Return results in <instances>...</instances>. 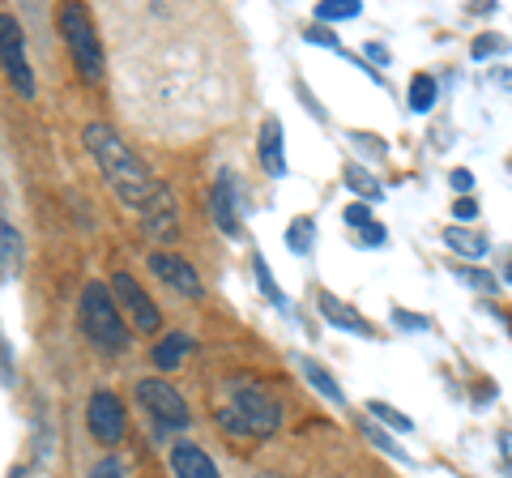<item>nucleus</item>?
I'll return each mask as SVG.
<instances>
[{
  "mask_svg": "<svg viewBox=\"0 0 512 478\" xmlns=\"http://www.w3.org/2000/svg\"><path fill=\"white\" fill-rule=\"evenodd\" d=\"M82 141L94 154V163H99L103 180L111 184V193H116L128 210H137L146 218V231L154 239H171L175 235V201L167 193V184L154 180L150 167L133 154V146H128L111 124H86Z\"/></svg>",
  "mask_w": 512,
  "mask_h": 478,
  "instance_id": "obj_1",
  "label": "nucleus"
},
{
  "mask_svg": "<svg viewBox=\"0 0 512 478\" xmlns=\"http://www.w3.org/2000/svg\"><path fill=\"white\" fill-rule=\"evenodd\" d=\"M218 427H227L231 436H252L265 440L282 427V406L278 397L265 385H252V380H231L227 402L218 410Z\"/></svg>",
  "mask_w": 512,
  "mask_h": 478,
  "instance_id": "obj_2",
  "label": "nucleus"
},
{
  "mask_svg": "<svg viewBox=\"0 0 512 478\" xmlns=\"http://www.w3.org/2000/svg\"><path fill=\"white\" fill-rule=\"evenodd\" d=\"M77 325H82L86 342L99 350V355H128V325H124V308L116 304L107 282H86L82 304H77Z\"/></svg>",
  "mask_w": 512,
  "mask_h": 478,
  "instance_id": "obj_3",
  "label": "nucleus"
},
{
  "mask_svg": "<svg viewBox=\"0 0 512 478\" xmlns=\"http://www.w3.org/2000/svg\"><path fill=\"white\" fill-rule=\"evenodd\" d=\"M60 35L69 43V56H73V69L82 73V82L99 86L107 77V60H103V43H99V30H94L90 13L82 5H64L60 9Z\"/></svg>",
  "mask_w": 512,
  "mask_h": 478,
  "instance_id": "obj_4",
  "label": "nucleus"
},
{
  "mask_svg": "<svg viewBox=\"0 0 512 478\" xmlns=\"http://www.w3.org/2000/svg\"><path fill=\"white\" fill-rule=\"evenodd\" d=\"M137 402L146 406L150 423H158V427H188L192 423L188 402L175 393V385H167V380H154V376L137 380Z\"/></svg>",
  "mask_w": 512,
  "mask_h": 478,
  "instance_id": "obj_5",
  "label": "nucleus"
},
{
  "mask_svg": "<svg viewBox=\"0 0 512 478\" xmlns=\"http://www.w3.org/2000/svg\"><path fill=\"white\" fill-rule=\"evenodd\" d=\"M86 427H90V436L99 440V444H120L124 432H128V419H124V402H120V393H111V389H94L90 393V402H86Z\"/></svg>",
  "mask_w": 512,
  "mask_h": 478,
  "instance_id": "obj_6",
  "label": "nucleus"
},
{
  "mask_svg": "<svg viewBox=\"0 0 512 478\" xmlns=\"http://www.w3.org/2000/svg\"><path fill=\"white\" fill-rule=\"evenodd\" d=\"M111 295H116V304L128 312V321H133V329L141 333H158V325H163V312L154 308V299L141 291V282L133 274H111Z\"/></svg>",
  "mask_w": 512,
  "mask_h": 478,
  "instance_id": "obj_7",
  "label": "nucleus"
},
{
  "mask_svg": "<svg viewBox=\"0 0 512 478\" xmlns=\"http://www.w3.org/2000/svg\"><path fill=\"white\" fill-rule=\"evenodd\" d=\"M0 30H5V77L9 86L22 94V99H35V77H30V65H26V39H22V26L13 13H5L0 18Z\"/></svg>",
  "mask_w": 512,
  "mask_h": 478,
  "instance_id": "obj_8",
  "label": "nucleus"
},
{
  "mask_svg": "<svg viewBox=\"0 0 512 478\" xmlns=\"http://www.w3.org/2000/svg\"><path fill=\"white\" fill-rule=\"evenodd\" d=\"M210 214H214L222 235H239V227H244V193H239V180H235L231 171H222L218 180H214Z\"/></svg>",
  "mask_w": 512,
  "mask_h": 478,
  "instance_id": "obj_9",
  "label": "nucleus"
},
{
  "mask_svg": "<svg viewBox=\"0 0 512 478\" xmlns=\"http://www.w3.org/2000/svg\"><path fill=\"white\" fill-rule=\"evenodd\" d=\"M146 265H150V274L163 278L175 295H188V299H201V295H205L201 274H197V269H192L184 257H175V252H150Z\"/></svg>",
  "mask_w": 512,
  "mask_h": 478,
  "instance_id": "obj_10",
  "label": "nucleus"
},
{
  "mask_svg": "<svg viewBox=\"0 0 512 478\" xmlns=\"http://www.w3.org/2000/svg\"><path fill=\"white\" fill-rule=\"evenodd\" d=\"M171 470H175V478H222L218 466L210 461V453H205L201 444H192V440H175L171 444Z\"/></svg>",
  "mask_w": 512,
  "mask_h": 478,
  "instance_id": "obj_11",
  "label": "nucleus"
},
{
  "mask_svg": "<svg viewBox=\"0 0 512 478\" xmlns=\"http://www.w3.org/2000/svg\"><path fill=\"white\" fill-rule=\"evenodd\" d=\"M316 308H320V316H325L329 325H338V329H346V333H359V338H372V325H367L350 304H342L338 295L320 291V295H316Z\"/></svg>",
  "mask_w": 512,
  "mask_h": 478,
  "instance_id": "obj_12",
  "label": "nucleus"
},
{
  "mask_svg": "<svg viewBox=\"0 0 512 478\" xmlns=\"http://www.w3.org/2000/svg\"><path fill=\"white\" fill-rule=\"evenodd\" d=\"M256 150H261V167H265V175L282 180V175H286V158H282V124H278L274 116L261 124V141H256Z\"/></svg>",
  "mask_w": 512,
  "mask_h": 478,
  "instance_id": "obj_13",
  "label": "nucleus"
},
{
  "mask_svg": "<svg viewBox=\"0 0 512 478\" xmlns=\"http://www.w3.org/2000/svg\"><path fill=\"white\" fill-rule=\"evenodd\" d=\"M444 244H448V252H457V257L461 261H483L487 257V235H478V231H466V227H457V222H453V227H444Z\"/></svg>",
  "mask_w": 512,
  "mask_h": 478,
  "instance_id": "obj_14",
  "label": "nucleus"
},
{
  "mask_svg": "<svg viewBox=\"0 0 512 478\" xmlns=\"http://www.w3.org/2000/svg\"><path fill=\"white\" fill-rule=\"evenodd\" d=\"M188 350H192L188 333H163V342L150 350V363H154L158 372H171V368H180V363H184Z\"/></svg>",
  "mask_w": 512,
  "mask_h": 478,
  "instance_id": "obj_15",
  "label": "nucleus"
},
{
  "mask_svg": "<svg viewBox=\"0 0 512 478\" xmlns=\"http://www.w3.org/2000/svg\"><path fill=\"white\" fill-rule=\"evenodd\" d=\"M295 363H299V372L308 376V385H312L316 393H325V402H333V406H346V393L338 389V380H333L325 368H320L316 359H303V355H299Z\"/></svg>",
  "mask_w": 512,
  "mask_h": 478,
  "instance_id": "obj_16",
  "label": "nucleus"
},
{
  "mask_svg": "<svg viewBox=\"0 0 512 478\" xmlns=\"http://www.w3.org/2000/svg\"><path fill=\"white\" fill-rule=\"evenodd\" d=\"M359 432L367 436V440H372L376 444V449L384 453V457H393V461H402V466H414V457L402 449V444H397L389 432H384V427L380 423H372V419H359Z\"/></svg>",
  "mask_w": 512,
  "mask_h": 478,
  "instance_id": "obj_17",
  "label": "nucleus"
},
{
  "mask_svg": "<svg viewBox=\"0 0 512 478\" xmlns=\"http://www.w3.org/2000/svg\"><path fill=\"white\" fill-rule=\"evenodd\" d=\"M252 269H256V282H261V291H265V299H269V304H274V308H282L286 316H291V312H295V304H291V299H286V295L278 291L274 274H269V261L261 257V252H252Z\"/></svg>",
  "mask_w": 512,
  "mask_h": 478,
  "instance_id": "obj_18",
  "label": "nucleus"
},
{
  "mask_svg": "<svg viewBox=\"0 0 512 478\" xmlns=\"http://www.w3.org/2000/svg\"><path fill=\"white\" fill-rule=\"evenodd\" d=\"M0 252H5V282L18 278V269H22V235L13 222H5L0 227Z\"/></svg>",
  "mask_w": 512,
  "mask_h": 478,
  "instance_id": "obj_19",
  "label": "nucleus"
},
{
  "mask_svg": "<svg viewBox=\"0 0 512 478\" xmlns=\"http://www.w3.org/2000/svg\"><path fill=\"white\" fill-rule=\"evenodd\" d=\"M346 188H350V193H355L359 201H367V205L384 197V188H380V184H376L372 175H367L359 163H346Z\"/></svg>",
  "mask_w": 512,
  "mask_h": 478,
  "instance_id": "obj_20",
  "label": "nucleus"
},
{
  "mask_svg": "<svg viewBox=\"0 0 512 478\" xmlns=\"http://www.w3.org/2000/svg\"><path fill=\"white\" fill-rule=\"evenodd\" d=\"M316 244V222L312 218H295L291 227H286V248L295 252V257H308Z\"/></svg>",
  "mask_w": 512,
  "mask_h": 478,
  "instance_id": "obj_21",
  "label": "nucleus"
},
{
  "mask_svg": "<svg viewBox=\"0 0 512 478\" xmlns=\"http://www.w3.org/2000/svg\"><path fill=\"white\" fill-rule=\"evenodd\" d=\"M431 107H436V77H431V73H414V82H410V111L427 116Z\"/></svg>",
  "mask_w": 512,
  "mask_h": 478,
  "instance_id": "obj_22",
  "label": "nucleus"
},
{
  "mask_svg": "<svg viewBox=\"0 0 512 478\" xmlns=\"http://www.w3.org/2000/svg\"><path fill=\"white\" fill-rule=\"evenodd\" d=\"M363 5L359 0H320L316 5V22L329 26V22H346V18H359Z\"/></svg>",
  "mask_w": 512,
  "mask_h": 478,
  "instance_id": "obj_23",
  "label": "nucleus"
},
{
  "mask_svg": "<svg viewBox=\"0 0 512 478\" xmlns=\"http://www.w3.org/2000/svg\"><path fill=\"white\" fill-rule=\"evenodd\" d=\"M367 414H376L380 419V427H389V432H397V436H406V432H414V423L406 419L397 406H389V402H367Z\"/></svg>",
  "mask_w": 512,
  "mask_h": 478,
  "instance_id": "obj_24",
  "label": "nucleus"
},
{
  "mask_svg": "<svg viewBox=\"0 0 512 478\" xmlns=\"http://www.w3.org/2000/svg\"><path fill=\"white\" fill-rule=\"evenodd\" d=\"M457 278H466L474 291H487V295H495V274H487V269H470V265H457Z\"/></svg>",
  "mask_w": 512,
  "mask_h": 478,
  "instance_id": "obj_25",
  "label": "nucleus"
},
{
  "mask_svg": "<svg viewBox=\"0 0 512 478\" xmlns=\"http://www.w3.org/2000/svg\"><path fill=\"white\" fill-rule=\"evenodd\" d=\"M491 52H495V56H500V52H508V43H504L500 35H491V30H487V35H478V39H474L470 56H474V60H487Z\"/></svg>",
  "mask_w": 512,
  "mask_h": 478,
  "instance_id": "obj_26",
  "label": "nucleus"
},
{
  "mask_svg": "<svg viewBox=\"0 0 512 478\" xmlns=\"http://www.w3.org/2000/svg\"><path fill=\"white\" fill-rule=\"evenodd\" d=\"M342 218L350 222V227H359V231H363V227H372V222H376V218H372V205H367V201H350Z\"/></svg>",
  "mask_w": 512,
  "mask_h": 478,
  "instance_id": "obj_27",
  "label": "nucleus"
},
{
  "mask_svg": "<svg viewBox=\"0 0 512 478\" xmlns=\"http://www.w3.org/2000/svg\"><path fill=\"white\" fill-rule=\"evenodd\" d=\"M393 325H397V329H410V333H427V329H431L427 316H414V312H406V308H393Z\"/></svg>",
  "mask_w": 512,
  "mask_h": 478,
  "instance_id": "obj_28",
  "label": "nucleus"
},
{
  "mask_svg": "<svg viewBox=\"0 0 512 478\" xmlns=\"http://www.w3.org/2000/svg\"><path fill=\"white\" fill-rule=\"evenodd\" d=\"M90 478H124V461L120 457H103L90 466Z\"/></svg>",
  "mask_w": 512,
  "mask_h": 478,
  "instance_id": "obj_29",
  "label": "nucleus"
},
{
  "mask_svg": "<svg viewBox=\"0 0 512 478\" xmlns=\"http://www.w3.org/2000/svg\"><path fill=\"white\" fill-rule=\"evenodd\" d=\"M303 39H308V43H320V47H338V35H333L329 26H320V22L303 30Z\"/></svg>",
  "mask_w": 512,
  "mask_h": 478,
  "instance_id": "obj_30",
  "label": "nucleus"
},
{
  "mask_svg": "<svg viewBox=\"0 0 512 478\" xmlns=\"http://www.w3.org/2000/svg\"><path fill=\"white\" fill-rule=\"evenodd\" d=\"M384 239H389V231H384L380 222H372V227L359 231V244H363V248H384Z\"/></svg>",
  "mask_w": 512,
  "mask_h": 478,
  "instance_id": "obj_31",
  "label": "nucleus"
},
{
  "mask_svg": "<svg viewBox=\"0 0 512 478\" xmlns=\"http://www.w3.org/2000/svg\"><path fill=\"white\" fill-rule=\"evenodd\" d=\"M453 214H457V222H474L478 218V201L474 197H457L453 201Z\"/></svg>",
  "mask_w": 512,
  "mask_h": 478,
  "instance_id": "obj_32",
  "label": "nucleus"
},
{
  "mask_svg": "<svg viewBox=\"0 0 512 478\" xmlns=\"http://www.w3.org/2000/svg\"><path fill=\"white\" fill-rule=\"evenodd\" d=\"M448 184H453V193H457V197H461V193L470 197V188H474V175H470L466 167H457L453 175H448Z\"/></svg>",
  "mask_w": 512,
  "mask_h": 478,
  "instance_id": "obj_33",
  "label": "nucleus"
},
{
  "mask_svg": "<svg viewBox=\"0 0 512 478\" xmlns=\"http://www.w3.org/2000/svg\"><path fill=\"white\" fill-rule=\"evenodd\" d=\"M367 56H372V60H376V65H389V52H384V47H380V43H367Z\"/></svg>",
  "mask_w": 512,
  "mask_h": 478,
  "instance_id": "obj_34",
  "label": "nucleus"
},
{
  "mask_svg": "<svg viewBox=\"0 0 512 478\" xmlns=\"http://www.w3.org/2000/svg\"><path fill=\"white\" fill-rule=\"evenodd\" d=\"M491 82H495V86H504V90H512V69H495V73H491Z\"/></svg>",
  "mask_w": 512,
  "mask_h": 478,
  "instance_id": "obj_35",
  "label": "nucleus"
},
{
  "mask_svg": "<svg viewBox=\"0 0 512 478\" xmlns=\"http://www.w3.org/2000/svg\"><path fill=\"white\" fill-rule=\"evenodd\" d=\"M5 385H13V346L5 342Z\"/></svg>",
  "mask_w": 512,
  "mask_h": 478,
  "instance_id": "obj_36",
  "label": "nucleus"
},
{
  "mask_svg": "<svg viewBox=\"0 0 512 478\" xmlns=\"http://www.w3.org/2000/svg\"><path fill=\"white\" fill-rule=\"evenodd\" d=\"M500 444H504V453H508V461H512V432H500Z\"/></svg>",
  "mask_w": 512,
  "mask_h": 478,
  "instance_id": "obj_37",
  "label": "nucleus"
},
{
  "mask_svg": "<svg viewBox=\"0 0 512 478\" xmlns=\"http://www.w3.org/2000/svg\"><path fill=\"white\" fill-rule=\"evenodd\" d=\"M256 478H282V474H269V470H265V474H256Z\"/></svg>",
  "mask_w": 512,
  "mask_h": 478,
  "instance_id": "obj_38",
  "label": "nucleus"
}]
</instances>
